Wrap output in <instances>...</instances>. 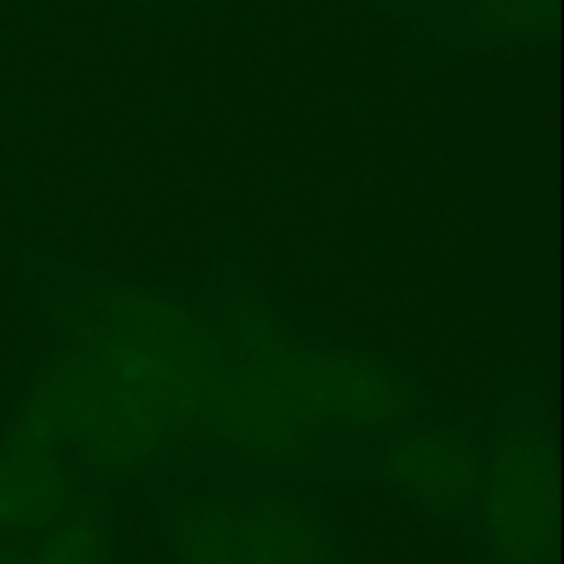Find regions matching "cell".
<instances>
[{
  "instance_id": "8992f818",
  "label": "cell",
  "mask_w": 564,
  "mask_h": 564,
  "mask_svg": "<svg viewBox=\"0 0 564 564\" xmlns=\"http://www.w3.org/2000/svg\"><path fill=\"white\" fill-rule=\"evenodd\" d=\"M110 529L99 496H86L64 521L39 534L28 564H108Z\"/></svg>"
},
{
  "instance_id": "3957f363",
  "label": "cell",
  "mask_w": 564,
  "mask_h": 564,
  "mask_svg": "<svg viewBox=\"0 0 564 564\" xmlns=\"http://www.w3.org/2000/svg\"><path fill=\"white\" fill-rule=\"evenodd\" d=\"M169 545L176 564H336L323 521L279 494L176 501Z\"/></svg>"
},
{
  "instance_id": "277c9868",
  "label": "cell",
  "mask_w": 564,
  "mask_h": 564,
  "mask_svg": "<svg viewBox=\"0 0 564 564\" xmlns=\"http://www.w3.org/2000/svg\"><path fill=\"white\" fill-rule=\"evenodd\" d=\"M380 471L424 510L460 512L477 499L482 452L444 430H397L380 452Z\"/></svg>"
},
{
  "instance_id": "6da1fadb",
  "label": "cell",
  "mask_w": 564,
  "mask_h": 564,
  "mask_svg": "<svg viewBox=\"0 0 564 564\" xmlns=\"http://www.w3.org/2000/svg\"><path fill=\"white\" fill-rule=\"evenodd\" d=\"M53 345L6 444L116 482L218 455L237 350L218 317L110 279H77L55 303Z\"/></svg>"
},
{
  "instance_id": "52a82bcc",
  "label": "cell",
  "mask_w": 564,
  "mask_h": 564,
  "mask_svg": "<svg viewBox=\"0 0 564 564\" xmlns=\"http://www.w3.org/2000/svg\"><path fill=\"white\" fill-rule=\"evenodd\" d=\"M0 564H28V549H22V545H3L0 549Z\"/></svg>"
},
{
  "instance_id": "ba28073f",
  "label": "cell",
  "mask_w": 564,
  "mask_h": 564,
  "mask_svg": "<svg viewBox=\"0 0 564 564\" xmlns=\"http://www.w3.org/2000/svg\"><path fill=\"white\" fill-rule=\"evenodd\" d=\"M383 3H394V6H405V3H419V0H383Z\"/></svg>"
},
{
  "instance_id": "7a4b0ae2",
  "label": "cell",
  "mask_w": 564,
  "mask_h": 564,
  "mask_svg": "<svg viewBox=\"0 0 564 564\" xmlns=\"http://www.w3.org/2000/svg\"><path fill=\"white\" fill-rule=\"evenodd\" d=\"M474 505L496 564L556 562V449L551 416L540 400H518L501 419L482 457Z\"/></svg>"
},
{
  "instance_id": "5b68a950",
  "label": "cell",
  "mask_w": 564,
  "mask_h": 564,
  "mask_svg": "<svg viewBox=\"0 0 564 564\" xmlns=\"http://www.w3.org/2000/svg\"><path fill=\"white\" fill-rule=\"evenodd\" d=\"M86 496L61 463L0 441V538H39Z\"/></svg>"
}]
</instances>
